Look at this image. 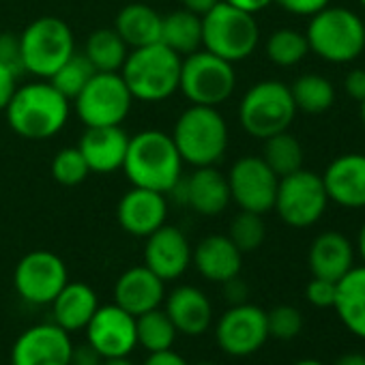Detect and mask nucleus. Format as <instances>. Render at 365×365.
<instances>
[{"label": "nucleus", "mask_w": 365, "mask_h": 365, "mask_svg": "<svg viewBox=\"0 0 365 365\" xmlns=\"http://www.w3.org/2000/svg\"><path fill=\"white\" fill-rule=\"evenodd\" d=\"M123 170L133 187L170 194L182 174V159L172 135L146 129L129 138Z\"/></svg>", "instance_id": "1"}, {"label": "nucleus", "mask_w": 365, "mask_h": 365, "mask_svg": "<svg viewBox=\"0 0 365 365\" xmlns=\"http://www.w3.org/2000/svg\"><path fill=\"white\" fill-rule=\"evenodd\" d=\"M69 110V99L50 82H33L16 88L5 114L18 135L26 140H48L67 125Z\"/></svg>", "instance_id": "2"}, {"label": "nucleus", "mask_w": 365, "mask_h": 365, "mask_svg": "<svg viewBox=\"0 0 365 365\" xmlns=\"http://www.w3.org/2000/svg\"><path fill=\"white\" fill-rule=\"evenodd\" d=\"M180 63L182 58L176 52L163 43H153L133 48L118 73L123 76L133 99L155 103L172 97L178 91Z\"/></svg>", "instance_id": "3"}, {"label": "nucleus", "mask_w": 365, "mask_h": 365, "mask_svg": "<svg viewBox=\"0 0 365 365\" xmlns=\"http://www.w3.org/2000/svg\"><path fill=\"white\" fill-rule=\"evenodd\" d=\"M172 140L182 163L194 168L215 165L228 148V125L217 108L190 106L178 116Z\"/></svg>", "instance_id": "4"}, {"label": "nucleus", "mask_w": 365, "mask_h": 365, "mask_svg": "<svg viewBox=\"0 0 365 365\" xmlns=\"http://www.w3.org/2000/svg\"><path fill=\"white\" fill-rule=\"evenodd\" d=\"M305 37L309 52L335 65L352 63L365 50V24L346 7H324L314 14Z\"/></svg>", "instance_id": "5"}, {"label": "nucleus", "mask_w": 365, "mask_h": 365, "mask_svg": "<svg viewBox=\"0 0 365 365\" xmlns=\"http://www.w3.org/2000/svg\"><path fill=\"white\" fill-rule=\"evenodd\" d=\"M260 41V29L252 14L230 7L224 0L202 16V46L207 52L239 63L250 58Z\"/></svg>", "instance_id": "6"}, {"label": "nucleus", "mask_w": 365, "mask_h": 365, "mask_svg": "<svg viewBox=\"0 0 365 365\" xmlns=\"http://www.w3.org/2000/svg\"><path fill=\"white\" fill-rule=\"evenodd\" d=\"M294 114L297 106L290 95V86L279 80H262L254 84L239 103L241 127L258 140L288 131Z\"/></svg>", "instance_id": "7"}, {"label": "nucleus", "mask_w": 365, "mask_h": 365, "mask_svg": "<svg viewBox=\"0 0 365 365\" xmlns=\"http://www.w3.org/2000/svg\"><path fill=\"white\" fill-rule=\"evenodd\" d=\"M24 73L50 80L54 71L76 52L71 26L54 16H43L31 22L20 35Z\"/></svg>", "instance_id": "8"}, {"label": "nucleus", "mask_w": 365, "mask_h": 365, "mask_svg": "<svg viewBox=\"0 0 365 365\" xmlns=\"http://www.w3.org/2000/svg\"><path fill=\"white\" fill-rule=\"evenodd\" d=\"M235 88L237 73L232 63L207 50H198L180 63L178 91L185 95L187 101H192V106L217 108L230 99Z\"/></svg>", "instance_id": "9"}, {"label": "nucleus", "mask_w": 365, "mask_h": 365, "mask_svg": "<svg viewBox=\"0 0 365 365\" xmlns=\"http://www.w3.org/2000/svg\"><path fill=\"white\" fill-rule=\"evenodd\" d=\"M329 196L322 176L312 170H297L282 176L277 182V194L273 209L279 220L290 228H309L324 215Z\"/></svg>", "instance_id": "10"}, {"label": "nucleus", "mask_w": 365, "mask_h": 365, "mask_svg": "<svg viewBox=\"0 0 365 365\" xmlns=\"http://www.w3.org/2000/svg\"><path fill=\"white\" fill-rule=\"evenodd\" d=\"M73 103L84 127H108L120 125L127 118L133 97L120 73L97 71Z\"/></svg>", "instance_id": "11"}, {"label": "nucleus", "mask_w": 365, "mask_h": 365, "mask_svg": "<svg viewBox=\"0 0 365 365\" xmlns=\"http://www.w3.org/2000/svg\"><path fill=\"white\" fill-rule=\"evenodd\" d=\"M67 282L69 275L63 258L48 250L29 252L14 271L16 292L33 305H50Z\"/></svg>", "instance_id": "12"}, {"label": "nucleus", "mask_w": 365, "mask_h": 365, "mask_svg": "<svg viewBox=\"0 0 365 365\" xmlns=\"http://www.w3.org/2000/svg\"><path fill=\"white\" fill-rule=\"evenodd\" d=\"M230 198L241 211L264 215L273 211L279 176L264 163L262 157L247 155L232 163L228 172Z\"/></svg>", "instance_id": "13"}, {"label": "nucleus", "mask_w": 365, "mask_h": 365, "mask_svg": "<svg viewBox=\"0 0 365 365\" xmlns=\"http://www.w3.org/2000/svg\"><path fill=\"white\" fill-rule=\"evenodd\" d=\"M215 339L230 356H252L269 339L267 312L247 301L230 305L215 324Z\"/></svg>", "instance_id": "14"}, {"label": "nucleus", "mask_w": 365, "mask_h": 365, "mask_svg": "<svg viewBox=\"0 0 365 365\" xmlns=\"http://www.w3.org/2000/svg\"><path fill=\"white\" fill-rule=\"evenodd\" d=\"M73 341L56 322H39L18 335L11 365H69Z\"/></svg>", "instance_id": "15"}, {"label": "nucleus", "mask_w": 365, "mask_h": 365, "mask_svg": "<svg viewBox=\"0 0 365 365\" xmlns=\"http://www.w3.org/2000/svg\"><path fill=\"white\" fill-rule=\"evenodd\" d=\"M84 331L88 339L86 344H91L101 354V359L129 356L138 346L135 316L116 303L99 305Z\"/></svg>", "instance_id": "16"}, {"label": "nucleus", "mask_w": 365, "mask_h": 365, "mask_svg": "<svg viewBox=\"0 0 365 365\" xmlns=\"http://www.w3.org/2000/svg\"><path fill=\"white\" fill-rule=\"evenodd\" d=\"M192 264V245L180 228L163 224L159 230L146 237L144 267H148L159 279L174 282Z\"/></svg>", "instance_id": "17"}, {"label": "nucleus", "mask_w": 365, "mask_h": 365, "mask_svg": "<svg viewBox=\"0 0 365 365\" xmlns=\"http://www.w3.org/2000/svg\"><path fill=\"white\" fill-rule=\"evenodd\" d=\"M322 182L329 202L344 209H365V153L335 157L327 165Z\"/></svg>", "instance_id": "18"}, {"label": "nucleus", "mask_w": 365, "mask_h": 365, "mask_svg": "<svg viewBox=\"0 0 365 365\" xmlns=\"http://www.w3.org/2000/svg\"><path fill=\"white\" fill-rule=\"evenodd\" d=\"M168 217V202L165 194L131 187L116 205V220L118 226L129 232L131 237L146 239L155 230L165 224Z\"/></svg>", "instance_id": "19"}, {"label": "nucleus", "mask_w": 365, "mask_h": 365, "mask_svg": "<svg viewBox=\"0 0 365 365\" xmlns=\"http://www.w3.org/2000/svg\"><path fill=\"white\" fill-rule=\"evenodd\" d=\"M163 312L174 329L187 337H198L209 331L213 322V305L209 297L196 286H178L163 299Z\"/></svg>", "instance_id": "20"}, {"label": "nucleus", "mask_w": 365, "mask_h": 365, "mask_svg": "<svg viewBox=\"0 0 365 365\" xmlns=\"http://www.w3.org/2000/svg\"><path fill=\"white\" fill-rule=\"evenodd\" d=\"M129 146V135L120 125L108 127H86L80 138V153L88 163L91 172L110 174L123 168Z\"/></svg>", "instance_id": "21"}, {"label": "nucleus", "mask_w": 365, "mask_h": 365, "mask_svg": "<svg viewBox=\"0 0 365 365\" xmlns=\"http://www.w3.org/2000/svg\"><path fill=\"white\" fill-rule=\"evenodd\" d=\"M165 299V282L159 279L148 267H131L114 284V303L129 312L131 316H140L159 307Z\"/></svg>", "instance_id": "22"}, {"label": "nucleus", "mask_w": 365, "mask_h": 365, "mask_svg": "<svg viewBox=\"0 0 365 365\" xmlns=\"http://www.w3.org/2000/svg\"><path fill=\"white\" fill-rule=\"evenodd\" d=\"M192 262L205 279L224 284L241 273L243 252L230 241L228 235H211L196 245L192 252Z\"/></svg>", "instance_id": "23"}, {"label": "nucleus", "mask_w": 365, "mask_h": 365, "mask_svg": "<svg viewBox=\"0 0 365 365\" xmlns=\"http://www.w3.org/2000/svg\"><path fill=\"white\" fill-rule=\"evenodd\" d=\"M230 200L228 178L215 165L196 168L182 187V202H187L198 215L205 217L222 215Z\"/></svg>", "instance_id": "24"}, {"label": "nucleus", "mask_w": 365, "mask_h": 365, "mask_svg": "<svg viewBox=\"0 0 365 365\" xmlns=\"http://www.w3.org/2000/svg\"><path fill=\"white\" fill-rule=\"evenodd\" d=\"M307 260L314 277L339 282L354 267V247L346 235L329 230L314 239Z\"/></svg>", "instance_id": "25"}, {"label": "nucleus", "mask_w": 365, "mask_h": 365, "mask_svg": "<svg viewBox=\"0 0 365 365\" xmlns=\"http://www.w3.org/2000/svg\"><path fill=\"white\" fill-rule=\"evenodd\" d=\"M52 305V322H56L67 333L82 331L95 316L99 307L97 292L84 282H67L56 294Z\"/></svg>", "instance_id": "26"}, {"label": "nucleus", "mask_w": 365, "mask_h": 365, "mask_svg": "<svg viewBox=\"0 0 365 365\" xmlns=\"http://www.w3.org/2000/svg\"><path fill=\"white\" fill-rule=\"evenodd\" d=\"M333 309L350 333L365 339V264L352 267L337 282Z\"/></svg>", "instance_id": "27"}, {"label": "nucleus", "mask_w": 365, "mask_h": 365, "mask_svg": "<svg viewBox=\"0 0 365 365\" xmlns=\"http://www.w3.org/2000/svg\"><path fill=\"white\" fill-rule=\"evenodd\" d=\"M161 18L153 7L144 3H131L123 7L116 16L114 31L127 43V48H144L159 43L161 39Z\"/></svg>", "instance_id": "28"}, {"label": "nucleus", "mask_w": 365, "mask_h": 365, "mask_svg": "<svg viewBox=\"0 0 365 365\" xmlns=\"http://www.w3.org/2000/svg\"><path fill=\"white\" fill-rule=\"evenodd\" d=\"M159 43L170 48L178 56H190L198 52L202 46V18L187 9H178L163 16Z\"/></svg>", "instance_id": "29"}, {"label": "nucleus", "mask_w": 365, "mask_h": 365, "mask_svg": "<svg viewBox=\"0 0 365 365\" xmlns=\"http://www.w3.org/2000/svg\"><path fill=\"white\" fill-rule=\"evenodd\" d=\"M129 48L114 29L95 31L84 46V56L95 67V71L118 73L127 61Z\"/></svg>", "instance_id": "30"}, {"label": "nucleus", "mask_w": 365, "mask_h": 365, "mask_svg": "<svg viewBox=\"0 0 365 365\" xmlns=\"http://www.w3.org/2000/svg\"><path fill=\"white\" fill-rule=\"evenodd\" d=\"M178 331L174 329L172 320L161 307H155L150 312H144L135 316V337L138 346H142L146 352H161L170 350L176 341Z\"/></svg>", "instance_id": "31"}, {"label": "nucleus", "mask_w": 365, "mask_h": 365, "mask_svg": "<svg viewBox=\"0 0 365 365\" xmlns=\"http://www.w3.org/2000/svg\"><path fill=\"white\" fill-rule=\"evenodd\" d=\"M290 95L297 110L305 114H322L335 101V86L324 76L307 73L294 80V84L290 86Z\"/></svg>", "instance_id": "32"}, {"label": "nucleus", "mask_w": 365, "mask_h": 365, "mask_svg": "<svg viewBox=\"0 0 365 365\" xmlns=\"http://www.w3.org/2000/svg\"><path fill=\"white\" fill-rule=\"evenodd\" d=\"M262 159L282 178L303 168V146L292 133L282 131L264 140Z\"/></svg>", "instance_id": "33"}, {"label": "nucleus", "mask_w": 365, "mask_h": 365, "mask_svg": "<svg viewBox=\"0 0 365 365\" xmlns=\"http://www.w3.org/2000/svg\"><path fill=\"white\" fill-rule=\"evenodd\" d=\"M309 54L305 33L294 29H279L267 41V56L277 67H294Z\"/></svg>", "instance_id": "34"}, {"label": "nucleus", "mask_w": 365, "mask_h": 365, "mask_svg": "<svg viewBox=\"0 0 365 365\" xmlns=\"http://www.w3.org/2000/svg\"><path fill=\"white\" fill-rule=\"evenodd\" d=\"M95 73H97V71H95V67L88 63V58L84 56V52H82V54L73 52V54L54 71V76L50 78V84H52L61 95H65V97L71 101V99H76V97L80 95V91L88 84V80H91Z\"/></svg>", "instance_id": "35"}, {"label": "nucleus", "mask_w": 365, "mask_h": 365, "mask_svg": "<svg viewBox=\"0 0 365 365\" xmlns=\"http://www.w3.org/2000/svg\"><path fill=\"white\" fill-rule=\"evenodd\" d=\"M230 241L243 252H256L264 239H267V226L262 222V215L258 213H250V211H241L232 224H230V232H228Z\"/></svg>", "instance_id": "36"}, {"label": "nucleus", "mask_w": 365, "mask_h": 365, "mask_svg": "<svg viewBox=\"0 0 365 365\" xmlns=\"http://www.w3.org/2000/svg\"><path fill=\"white\" fill-rule=\"evenodd\" d=\"M88 174H91L88 163L84 161L78 146L63 148L52 159V176H54L56 182H61V185H65V187L80 185V182L86 180Z\"/></svg>", "instance_id": "37"}, {"label": "nucleus", "mask_w": 365, "mask_h": 365, "mask_svg": "<svg viewBox=\"0 0 365 365\" xmlns=\"http://www.w3.org/2000/svg\"><path fill=\"white\" fill-rule=\"evenodd\" d=\"M267 324H269V337L288 341L294 339L301 329H303V316L297 307L292 305H277L267 314Z\"/></svg>", "instance_id": "38"}, {"label": "nucleus", "mask_w": 365, "mask_h": 365, "mask_svg": "<svg viewBox=\"0 0 365 365\" xmlns=\"http://www.w3.org/2000/svg\"><path fill=\"white\" fill-rule=\"evenodd\" d=\"M335 292H337V282L324 279V277H312V282L305 288V297L314 307H333L335 303Z\"/></svg>", "instance_id": "39"}, {"label": "nucleus", "mask_w": 365, "mask_h": 365, "mask_svg": "<svg viewBox=\"0 0 365 365\" xmlns=\"http://www.w3.org/2000/svg\"><path fill=\"white\" fill-rule=\"evenodd\" d=\"M0 63L7 65L9 69H14L18 76L24 73L20 35H14V33H0Z\"/></svg>", "instance_id": "40"}, {"label": "nucleus", "mask_w": 365, "mask_h": 365, "mask_svg": "<svg viewBox=\"0 0 365 365\" xmlns=\"http://www.w3.org/2000/svg\"><path fill=\"white\" fill-rule=\"evenodd\" d=\"M273 3H277L284 11H288L292 16H307V18H312L314 14H318L324 7H329L331 0H273Z\"/></svg>", "instance_id": "41"}, {"label": "nucleus", "mask_w": 365, "mask_h": 365, "mask_svg": "<svg viewBox=\"0 0 365 365\" xmlns=\"http://www.w3.org/2000/svg\"><path fill=\"white\" fill-rule=\"evenodd\" d=\"M16 88H18V73L0 63V112H5Z\"/></svg>", "instance_id": "42"}, {"label": "nucleus", "mask_w": 365, "mask_h": 365, "mask_svg": "<svg viewBox=\"0 0 365 365\" xmlns=\"http://www.w3.org/2000/svg\"><path fill=\"white\" fill-rule=\"evenodd\" d=\"M344 91L350 99L363 101L365 99V69L348 71V76L344 80Z\"/></svg>", "instance_id": "43"}, {"label": "nucleus", "mask_w": 365, "mask_h": 365, "mask_svg": "<svg viewBox=\"0 0 365 365\" xmlns=\"http://www.w3.org/2000/svg\"><path fill=\"white\" fill-rule=\"evenodd\" d=\"M247 292H250V290H247V284L241 282L239 275L232 277V279H228V282H224V297H226V301H228L230 305L245 303V301H247Z\"/></svg>", "instance_id": "44"}, {"label": "nucleus", "mask_w": 365, "mask_h": 365, "mask_svg": "<svg viewBox=\"0 0 365 365\" xmlns=\"http://www.w3.org/2000/svg\"><path fill=\"white\" fill-rule=\"evenodd\" d=\"M101 361H103L101 354L91 344H84V346H73L69 365H101Z\"/></svg>", "instance_id": "45"}, {"label": "nucleus", "mask_w": 365, "mask_h": 365, "mask_svg": "<svg viewBox=\"0 0 365 365\" xmlns=\"http://www.w3.org/2000/svg\"><path fill=\"white\" fill-rule=\"evenodd\" d=\"M142 365H190L185 361V356H180L178 352L170 350H161V352H148V356L144 359Z\"/></svg>", "instance_id": "46"}, {"label": "nucleus", "mask_w": 365, "mask_h": 365, "mask_svg": "<svg viewBox=\"0 0 365 365\" xmlns=\"http://www.w3.org/2000/svg\"><path fill=\"white\" fill-rule=\"evenodd\" d=\"M224 3H228L230 7H235V9H241V11H245V14H252V16H256L258 11H264L273 0H224Z\"/></svg>", "instance_id": "47"}, {"label": "nucleus", "mask_w": 365, "mask_h": 365, "mask_svg": "<svg viewBox=\"0 0 365 365\" xmlns=\"http://www.w3.org/2000/svg\"><path fill=\"white\" fill-rule=\"evenodd\" d=\"M217 3H220V0H180L182 9H187V11H192V14H196L200 18L205 14H209Z\"/></svg>", "instance_id": "48"}, {"label": "nucleus", "mask_w": 365, "mask_h": 365, "mask_svg": "<svg viewBox=\"0 0 365 365\" xmlns=\"http://www.w3.org/2000/svg\"><path fill=\"white\" fill-rule=\"evenodd\" d=\"M333 365H365V354L363 352H346Z\"/></svg>", "instance_id": "49"}, {"label": "nucleus", "mask_w": 365, "mask_h": 365, "mask_svg": "<svg viewBox=\"0 0 365 365\" xmlns=\"http://www.w3.org/2000/svg\"><path fill=\"white\" fill-rule=\"evenodd\" d=\"M356 250H359V256H361V260H363V264H365V224H363V226H361V230H359Z\"/></svg>", "instance_id": "50"}, {"label": "nucleus", "mask_w": 365, "mask_h": 365, "mask_svg": "<svg viewBox=\"0 0 365 365\" xmlns=\"http://www.w3.org/2000/svg\"><path fill=\"white\" fill-rule=\"evenodd\" d=\"M101 365H135L129 356H114V359H103Z\"/></svg>", "instance_id": "51"}, {"label": "nucleus", "mask_w": 365, "mask_h": 365, "mask_svg": "<svg viewBox=\"0 0 365 365\" xmlns=\"http://www.w3.org/2000/svg\"><path fill=\"white\" fill-rule=\"evenodd\" d=\"M292 365H324V363H320V361H316V359H303V361H297V363H292Z\"/></svg>", "instance_id": "52"}, {"label": "nucleus", "mask_w": 365, "mask_h": 365, "mask_svg": "<svg viewBox=\"0 0 365 365\" xmlns=\"http://www.w3.org/2000/svg\"><path fill=\"white\" fill-rule=\"evenodd\" d=\"M361 120H363V127H365V99L361 101Z\"/></svg>", "instance_id": "53"}, {"label": "nucleus", "mask_w": 365, "mask_h": 365, "mask_svg": "<svg viewBox=\"0 0 365 365\" xmlns=\"http://www.w3.org/2000/svg\"><path fill=\"white\" fill-rule=\"evenodd\" d=\"M198 365H217V363H198Z\"/></svg>", "instance_id": "54"}, {"label": "nucleus", "mask_w": 365, "mask_h": 365, "mask_svg": "<svg viewBox=\"0 0 365 365\" xmlns=\"http://www.w3.org/2000/svg\"><path fill=\"white\" fill-rule=\"evenodd\" d=\"M359 3H361V5H363V7H365V0H359Z\"/></svg>", "instance_id": "55"}]
</instances>
